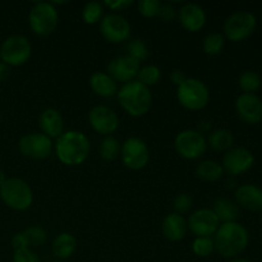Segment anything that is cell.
<instances>
[{
    "mask_svg": "<svg viewBox=\"0 0 262 262\" xmlns=\"http://www.w3.org/2000/svg\"><path fill=\"white\" fill-rule=\"evenodd\" d=\"M212 239L217 253L230 260L245 252L250 243V234L246 227L238 222L222 223Z\"/></svg>",
    "mask_w": 262,
    "mask_h": 262,
    "instance_id": "cell-1",
    "label": "cell"
},
{
    "mask_svg": "<svg viewBox=\"0 0 262 262\" xmlns=\"http://www.w3.org/2000/svg\"><path fill=\"white\" fill-rule=\"evenodd\" d=\"M55 152L59 160L68 166H76L83 163L90 155L91 145L84 133L79 130H66L55 142Z\"/></svg>",
    "mask_w": 262,
    "mask_h": 262,
    "instance_id": "cell-2",
    "label": "cell"
},
{
    "mask_svg": "<svg viewBox=\"0 0 262 262\" xmlns=\"http://www.w3.org/2000/svg\"><path fill=\"white\" fill-rule=\"evenodd\" d=\"M120 106L132 117H142L152 105V94L150 87L145 86L137 79L123 84L117 92Z\"/></svg>",
    "mask_w": 262,
    "mask_h": 262,
    "instance_id": "cell-3",
    "label": "cell"
},
{
    "mask_svg": "<svg viewBox=\"0 0 262 262\" xmlns=\"http://www.w3.org/2000/svg\"><path fill=\"white\" fill-rule=\"evenodd\" d=\"M0 197L8 207L17 211L27 210L33 202V193L30 184L17 177L7 178L4 184L0 187Z\"/></svg>",
    "mask_w": 262,
    "mask_h": 262,
    "instance_id": "cell-4",
    "label": "cell"
},
{
    "mask_svg": "<svg viewBox=\"0 0 262 262\" xmlns=\"http://www.w3.org/2000/svg\"><path fill=\"white\" fill-rule=\"evenodd\" d=\"M177 97L182 106L189 110H201L209 104L210 91L199 78H187L177 89Z\"/></svg>",
    "mask_w": 262,
    "mask_h": 262,
    "instance_id": "cell-5",
    "label": "cell"
},
{
    "mask_svg": "<svg viewBox=\"0 0 262 262\" xmlns=\"http://www.w3.org/2000/svg\"><path fill=\"white\" fill-rule=\"evenodd\" d=\"M59 22V13L54 3L38 2L31 8L28 14L30 27L36 35L46 36L54 32Z\"/></svg>",
    "mask_w": 262,
    "mask_h": 262,
    "instance_id": "cell-6",
    "label": "cell"
},
{
    "mask_svg": "<svg viewBox=\"0 0 262 262\" xmlns=\"http://www.w3.org/2000/svg\"><path fill=\"white\" fill-rule=\"evenodd\" d=\"M257 18L248 10H237L224 22V37L233 42H241L250 37L256 30Z\"/></svg>",
    "mask_w": 262,
    "mask_h": 262,
    "instance_id": "cell-7",
    "label": "cell"
},
{
    "mask_svg": "<svg viewBox=\"0 0 262 262\" xmlns=\"http://www.w3.org/2000/svg\"><path fill=\"white\" fill-rule=\"evenodd\" d=\"M32 54V45L25 35H10L0 46V59L9 67L25 64Z\"/></svg>",
    "mask_w": 262,
    "mask_h": 262,
    "instance_id": "cell-8",
    "label": "cell"
},
{
    "mask_svg": "<svg viewBox=\"0 0 262 262\" xmlns=\"http://www.w3.org/2000/svg\"><path fill=\"white\" fill-rule=\"evenodd\" d=\"M120 158L127 168L140 170L150 161V150L143 140L138 137H129L123 142Z\"/></svg>",
    "mask_w": 262,
    "mask_h": 262,
    "instance_id": "cell-9",
    "label": "cell"
},
{
    "mask_svg": "<svg viewBox=\"0 0 262 262\" xmlns=\"http://www.w3.org/2000/svg\"><path fill=\"white\" fill-rule=\"evenodd\" d=\"M177 152L186 159H197L206 151L207 141L200 130L184 129L174 140Z\"/></svg>",
    "mask_w": 262,
    "mask_h": 262,
    "instance_id": "cell-10",
    "label": "cell"
},
{
    "mask_svg": "<svg viewBox=\"0 0 262 262\" xmlns=\"http://www.w3.org/2000/svg\"><path fill=\"white\" fill-rule=\"evenodd\" d=\"M18 148L20 154L26 158L31 159H45L50 156L54 148V143L50 137L43 133H28L22 136L18 141Z\"/></svg>",
    "mask_w": 262,
    "mask_h": 262,
    "instance_id": "cell-11",
    "label": "cell"
},
{
    "mask_svg": "<svg viewBox=\"0 0 262 262\" xmlns=\"http://www.w3.org/2000/svg\"><path fill=\"white\" fill-rule=\"evenodd\" d=\"M253 164H255V156L252 151L243 146L232 147L223 156V169L233 177L247 173Z\"/></svg>",
    "mask_w": 262,
    "mask_h": 262,
    "instance_id": "cell-12",
    "label": "cell"
},
{
    "mask_svg": "<svg viewBox=\"0 0 262 262\" xmlns=\"http://www.w3.org/2000/svg\"><path fill=\"white\" fill-rule=\"evenodd\" d=\"M100 32L110 42H122L129 38L130 23L119 13H109L100 20Z\"/></svg>",
    "mask_w": 262,
    "mask_h": 262,
    "instance_id": "cell-13",
    "label": "cell"
},
{
    "mask_svg": "<svg viewBox=\"0 0 262 262\" xmlns=\"http://www.w3.org/2000/svg\"><path fill=\"white\" fill-rule=\"evenodd\" d=\"M220 222L214 210L209 207L199 209L187 220V227L196 237H212L219 228Z\"/></svg>",
    "mask_w": 262,
    "mask_h": 262,
    "instance_id": "cell-14",
    "label": "cell"
},
{
    "mask_svg": "<svg viewBox=\"0 0 262 262\" xmlns=\"http://www.w3.org/2000/svg\"><path fill=\"white\" fill-rule=\"evenodd\" d=\"M89 122L97 133L110 136L119 127V117L112 107L106 105H96L89 113Z\"/></svg>",
    "mask_w": 262,
    "mask_h": 262,
    "instance_id": "cell-15",
    "label": "cell"
},
{
    "mask_svg": "<svg viewBox=\"0 0 262 262\" xmlns=\"http://www.w3.org/2000/svg\"><path fill=\"white\" fill-rule=\"evenodd\" d=\"M235 112L247 124H258L262 120V100L256 94H241L235 100Z\"/></svg>",
    "mask_w": 262,
    "mask_h": 262,
    "instance_id": "cell-16",
    "label": "cell"
},
{
    "mask_svg": "<svg viewBox=\"0 0 262 262\" xmlns=\"http://www.w3.org/2000/svg\"><path fill=\"white\" fill-rule=\"evenodd\" d=\"M141 68V63L135 58L127 55H119L112 59L107 64V74L114 81L119 82H130L137 77L138 71Z\"/></svg>",
    "mask_w": 262,
    "mask_h": 262,
    "instance_id": "cell-17",
    "label": "cell"
},
{
    "mask_svg": "<svg viewBox=\"0 0 262 262\" xmlns=\"http://www.w3.org/2000/svg\"><path fill=\"white\" fill-rule=\"evenodd\" d=\"M177 18L186 30L192 31V32L200 31L206 23L205 9L196 3H186L184 5H182L181 9H178Z\"/></svg>",
    "mask_w": 262,
    "mask_h": 262,
    "instance_id": "cell-18",
    "label": "cell"
},
{
    "mask_svg": "<svg viewBox=\"0 0 262 262\" xmlns=\"http://www.w3.org/2000/svg\"><path fill=\"white\" fill-rule=\"evenodd\" d=\"M235 204L253 212H262V188L253 183H246L235 189Z\"/></svg>",
    "mask_w": 262,
    "mask_h": 262,
    "instance_id": "cell-19",
    "label": "cell"
},
{
    "mask_svg": "<svg viewBox=\"0 0 262 262\" xmlns=\"http://www.w3.org/2000/svg\"><path fill=\"white\" fill-rule=\"evenodd\" d=\"M41 130L50 138H58L64 132V120L60 112L55 107H46L38 118Z\"/></svg>",
    "mask_w": 262,
    "mask_h": 262,
    "instance_id": "cell-20",
    "label": "cell"
},
{
    "mask_svg": "<svg viewBox=\"0 0 262 262\" xmlns=\"http://www.w3.org/2000/svg\"><path fill=\"white\" fill-rule=\"evenodd\" d=\"M187 220L184 219L183 215H179L177 212L166 215L161 224V232L166 239L171 242H178L182 241L187 234Z\"/></svg>",
    "mask_w": 262,
    "mask_h": 262,
    "instance_id": "cell-21",
    "label": "cell"
},
{
    "mask_svg": "<svg viewBox=\"0 0 262 262\" xmlns=\"http://www.w3.org/2000/svg\"><path fill=\"white\" fill-rule=\"evenodd\" d=\"M90 86L92 91L102 97H112L117 95V81L112 78L106 72H94L90 76Z\"/></svg>",
    "mask_w": 262,
    "mask_h": 262,
    "instance_id": "cell-22",
    "label": "cell"
},
{
    "mask_svg": "<svg viewBox=\"0 0 262 262\" xmlns=\"http://www.w3.org/2000/svg\"><path fill=\"white\" fill-rule=\"evenodd\" d=\"M53 253L59 261H66L74 255L77 250V239L71 233H60L53 241Z\"/></svg>",
    "mask_w": 262,
    "mask_h": 262,
    "instance_id": "cell-23",
    "label": "cell"
},
{
    "mask_svg": "<svg viewBox=\"0 0 262 262\" xmlns=\"http://www.w3.org/2000/svg\"><path fill=\"white\" fill-rule=\"evenodd\" d=\"M212 210L216 214L220 223L237 222L238 216H239V206L227 197H219L214 202Z\"/></svg>",
    "mask_w": 262,
    "mask_h": 262,
    "instance_id": "cell-24",
    "label": "cell"
},
{
    "mask_svg": "<svg viewBox=\"0 0 262 262\" xmlns=\"http://www.w3.org/2000/svg\"><path fill=\"white\" fill-rule=\"evenodd\" d=\"M207 145L211 148L216 151H225L233 147L234 143V136H233L232 130L225 129V128H219V129L212 130L207 138Z\"/></svg>",
    "mask_w": 262,
    "mask_h": 262,
    "instance_id": "cell-25",
    "label": "cell"
},
{
    "mask_svg": "<svg viewBox=\"0 0 262 262\" xmlns=\"http://www.w3.org/2000/svg\"><path fill=\"white\" fill-rule=\"evenodd\" d=\"M224 169L222 164L215 160H202L200 161L196 168V174L200 179L205 182H216L223 177Z\"/></svg>",
    "mask_w": 262,
    "mask_h": 262,
    "instance_id": "cell-26",
    "label": "cell"
},
{
    "mask_svg": "<svg viewBox=\"0 0 262 262\" xmlns=\"http://www.w3.org/2000/svg\"><path fill=\"white\" fill-rule=\"evenodd\" d=\"M238 84L243 94H255L261 89L262 78L255 71H246L238 78Z\"/></svg>",
    "mask_w": 262,
    "mask_h": 262,
    "instance_id": "cell-27",
    "label": "cell"
},
{
    "mask_svg": "<svg viewBox=\"0 0 262 262\" xmlns=\"http://www.w3.org/2000/svg\"><path fill=\"white\" fill-rule=\"evenodd\" d=\"M120 150H122L120 142L113 136H106L100 143V155L104 160H115L120 155Z\"/></svg>",
    "mask_w": 262,
    "mask_h": 262,
    "instance_id": "cell-28",
    "label": "cell"
},
{
    "mask_svg": "<svg viewBox=\"0 0 262 262\" xmlns=\"http://www.w3.org/2000/svg\"><path fill=\"white\" fill-rule=\"evenodd\" d=\"M225 45V37L220 32H210L205 36L202 41V48L204 51L209 55H217L222 53L223 48Z\"/></svg>",
    "mask_w": 262,
    "mask_h": 262,
    "instance_id": "cell-29",
    "label": "cell"
},
{
    "mask_svg": "<svg viewBox=\"0 0 262 262\" xmlns=\"http://www.w3.org/2000/svg\"><path fill=\"white\" fill-rule=\"evenodd\" d=\"M137 81L143 83L145 86L150 87L158 83L161 78V69L155 64H148V66L140 68L137 74Z\"/></svg>",
    "mask_w": 262,
    "mask_h": 262,
    "instance_id": "cell-30",
    "label": "cell"
},
{
    "mask_svg": "<svg viewBox=\"0 0 262 262\" xmlns=\"http://www.w3.org/2000/svg\"><path fill=\"white\" fill-rule=\"evenodd\" d=\"M102 14H104V4L100 2L86 3L82 9V18L90 25L100 22L102 19Z\"/></svg>",
    "mask_w": 262,
    "mask_h": 262,
    "instance_id": "cell-31",
    "label": "cell"
},
{
    "mask_svg": "<svg viewBox=\"0 0 262 262\" xmlns=\"http://www.w3.org/2000/svg\"><path fill=\"white\" fill-rule=\"evenodd\" d=\"M23 234H25L26 239H27L28 247H38V246H42L46 242V230L42 227H38V225H32V227H28L23 230Z\"/></svg>",
    "mask_w": 262,
    "mask_h": 262,
    "instance_id": "cell-32",
    "label": "cell"
},
{
    "mask_svg": "<svg viewBox=\"0 0 262 262\" xmlns=\"http://www.w3.org/2000/svg\"><path fill=\"white\" fill-rule=\"evenodd\" d=\"M192 251L199 257H209L215 251L214 239L211 237H196L192 243Z\"/></svg>",
    "mask_w": 262,
    "mask_h": 262,
    "instance_id": "cell-33",
    "label": "cell"
},
{
    "mask_svg": "<svg viewBox=\"0 0 262 262\" xmlns=\"http://www.w3.org/2000/svg\"><path fill=\"white\" fill-rule=\"evenodd\" d=\"M128 55L135 58L136 60H138L141 63V60H145L148 56V48L146 45V42L141 38H133L128 42L127 45Z\"/></svg>",
    "mask_w": 262,
    "mask_h": 262,
    "instance_id": "cell-34",
    "label": "cell"
},
{
    "mask_svg": "<svg viewBox=\"0 0 262 262\" xmlns=\"http://www.w3.org/2000/svg\"><path fill=\"white\" fill-rule=\"evenodd\" d=\"M138 12L145 17H156L160 10L161 2L159 0H140L137 3Z\"/></svg>",
    "mask_w": 262,
    "mask_h": 262,
    "instance_id": "cell-35",
    "label": "cell"
},
{
    "mask_svg": "<svg viewBox=\"0 0 262 262\" xmlns=\"http://www.w3.org/2000/svg\"><path fill=\"white\" fill-rule=\"evenodd\" d=\"M192 197L188 193H179L178 196L174 199L173 206L176 210L177 214L183 215L186 212H188L192 207Z\"/></svg>",
    "mask_w": 262,
    "mask_h": 262,
    "instance_id": "cell-36",
    "label": "cell"
},
{
    "mask_svg": "<svg viewBox=\"0 0 262 262\" xmlns=\"http://www.w3.org/2000/svg\"><path fill=\"white\" fill-rule=\"evenodd\" d=\"M13 262H41V260L31 248H25V250L14 251Z\"/></svg>",
    "mask_w": 262,
    "mask_h": 262,
    "instance_id": "cell-37",
    "label": "cell"
},
{
    "mask_svg": "<svg viewBox=\"0 0 262 262\" xmlns=\"http://www.w3.org/2000/svg\"><path fill=\"white\" fill-rule=\"evenodd\" d=\"M178 14V10L174 8V5L169 4V3H161L160 10H159V17L164 20V22H169V20L174 19Z\"/></svg>",
    "mask_w": 262,
    "mask_h": 262,
    "instance_id": "cell-38",
    "label": "cell"
},
{
    "mask_svg": "<svg viewBox=\"0 0 262 262\" xmlns=\"http://www.w3.org/2000/svg\"><path fill=\"white\" fill-rule=\"evenodd\" d=\"M12 247H13V250H14V251H19V250H25V248H30V247H28L27 239H26L23 232L17 233V234L13 235Z\"/></svg>",
    "mask_w": 262,
    "mask_h": 262,
    "instance_id": "cell-39",
    "label": "cell"
},
{
    "mask_svg": "<svg viewBox=\"0 0 262 262\" xmlns=\"http://www.w3.org/2000/svg\"><path fill=\"white\" fill-rule=\"evenodd\" d=\"M104 4L113 10H123L132 5V0H106Z\"/></svg>",
    "mask_w": 262,
    "mask_h": 262,
    "instance_id": "cell-40",
    "label": "cell"
},
{
    "mask_svg": "<svg viewBox=\"0 0 262 262\" xmlns=\"http://www.w3.org/2000/svg\"><path fill=\"white\" fill-rule=\"evenodd\" d=\"M187 78H188V77H187L186 73H184L183 71H181V69H174V71L170 73L171 82H174L177 86H179L181 83H183Z\"/></svg>",
    "mask_w": 262,
    "mask_h": 262,
    "instance_id": "cell-41",
    "label": "cell"
},
{
    "mask_svg": "<svg viewBox=\"0 0 262 262\" xmlns=\"http://www.w3.org/2000/svg\"><path fill=\"white\" fill-rule=\"evenodd\" d=\"M10 76V67L0 61V82H4Z\"/></svg>",
    "mask_w": 262,
    "mask_h": 262,
    "instance_id": "cell-42",
    "label": "cell"
},
{
    "mask_svg": "<svg viewBox=\"0 0 262 262\" xmlns=\"http://www.w3.org/2000/svg\"><path fill=\"white\" fill-rule=\"evenodd\" d=\"M225 262H252V261H250V260H248V258L234 257V258H230V260H227Z\"/></svg>",
    "mask_w": 262,
    "mask_h": 262,
    "instance_id": "cell-43",
    "label": "cell"
},
{
    "mask_svg": "<svg viewBox=\"0 0 262 262\" xmlns=\"http://www.w3.org/2000/svg\"><path fill=\"white\" fill-rule=\"evenodd\" d=\"M5 181H7V177H5V173L2 170V169H0V187H2L3 184H4Z\"/></svg>",
    "mask_w": 262,
    "mask_h": 262,
    "instance_id": "cell-44",
    "label": "cell"
},
{
    "mask_svg": "<svg viewBox=\"0 0 262 262\" xmlns=\"http://www.w3.org/2000/svg\"><path fill=\"white\" fill-rule=\"evenodd\" d=\"M53 262H66V261H59V260H56V261H53Z\"/></svg>",
    "mask_w": 262,
    "mask_h": 262,
    "instance_id": "cell-45",
    "label": "cell"
},
{
    "mask_svg": "<svg viewBox=\"0 0 262 262\" xmlns=\"http://www.w3.org/2000/svg\"><path fill=\"white\" fill-rule=\"evenodd\" d=\"M0 120H2V110H0Z\"/></svg>",
    "mask_w": 262,
    "mask_h": 262,
    "instance_id": "cell-46",
    "label": "cell"
},
{
    "mask_svg": "<svg viewBox=\"0 0 262 262\" xmlns=\"http://www.w3.org/2000/svg\"><path fill=\"white\" fill-rule=\"evenodd\" d=\"M261 220H262V215H261Z\"/></svg>",
    "mask_w": 262,
    "mask_h": 262,
    "instance_id": "cell-47",
    "label": "cell"
}]
</instances>
